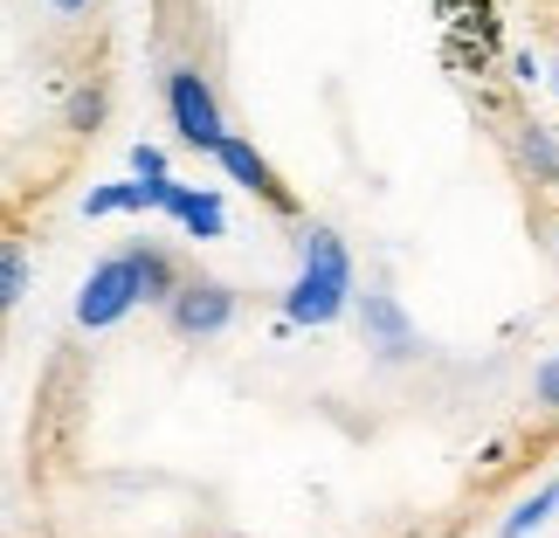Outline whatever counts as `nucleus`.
<instances>
[{
	"label": "nucleus",
	"instance_id": "3",
	"mask_svg": "<svg viewBox=\"0 0 559 538\" xmlns=\"http://www.w3.org/2000/svg\"><path fill=\"white\" fill-rule=\"evenodd\" d=\"M166 104H174V124H180V139L193 145V153H222V111H214V91H207V76L201 70H174L166 76Z\"/></svg>",
	"mask_w": 559,
	"mask_h": 538
},
{
	"label": "nucleus",
	"instance_id": "7",
	"mask_svg": "<svg viewBox=\"0 0 559 538\" xmlns=\"http://www.w3.org/2000/svg\"><path fill=\"white\" fill-rule=\"evenodd\" d=\"M552 504H559V483H546V490H539V498H532V504H519V511H511V518H504V538H525V531L539 525Z\"/></svg>",
	"mask_w": 559,
	"mask_h": 538
},
{
	"label": "nucleus",
	"instance_id": "9",
	"mask_svg": "<svg viewBox=\"0 0 559 538\" xmlns=\"http://www.w3.org/2000/svg\"><path fill=\"white\" fill-rule=\"evenodd\" d=\"M0 297H8V304L28 297V255H21V249H8V263H0Z\"/></svg>",
	"mask_w": 559,
	"mask_h": 538
},
{
	"label": "nucleus",
	"instance_id": "2",
	"mask_svg": "<svg viewBox=\"0 0 559 538\" xmlns=\"http://www.w3.org/2000/svg\"><path fill=\"white\" fill-rule=\"evenodd\" d=\"M132 304H145V263H139V249H124V255H111V263H97L91 276H83L76 325L83 332H104V325H118Z\"/></svg>",
	"mask_w": 559,
	"mask_h": 538
},
{
	"label": "nucleus",
	"instance_id": "6",
	"mask_svg": "<svg viewBox=\"0 0 559 538\" xmlns=\"http://www.w3.org/2000/svg\"><path fill=\"white\" fill-rule=\"evenodd\" d=\"M367 325L380 332V346H386V359H401L407 352V318L386 304V297H367Z\"/></svg>",
	"mask_w": 559,
	"mask_h": 538
},
{
	"label": "nucleus",
	"instance_id": "11",
	"mask_svg": "<svg viewBox=\"0 0 559 538\" xmlns=\"http://www.w3.org/2000/svg\"><path fill=\"white\" fill-rule=\"evenodd\" d=\"M132 166H139L145 180H166V166H159V153H153V145H139V153H132Z\"/></svg>",
	"mask_w": 559,
	"mask_h": 538
},
{
	"label": "nucleus",
	"instance_id": "8",
	"mask_svg": "<svg viewBox=\"0 0 559 538\" xmlns=\"http://www.w3.org/2000/svg\"><path fill=\"white\" fill-rule=\"evenodd\" d=\"M111 207H159V193L153 187H104V193H91V214H111Z\"/></svg>",
	"mask_w": 559,
	"mask_h": 538
},
{
	"label": "nucleus",
	"instance_id": "1",
	"mask_svg": "<svg viewBox=\"0 0 559 538\" xmlns=\"http://www.w3.org/2000/svg\"><path fill=\"white\" fill-rule=\"evenodd\" d=\"M346 297H353L346 242H338L332 228H311L305 235V270H297V284H290L284 318H290V325H332V318L346 311Z\"/></svg>",
	"mask_w": 559,
	"mask_h": 538
},
{
	"label": "nucleus",
	"instance_id": "10",
	"mask_svg": "<svg viewBox=\"0 0 559 538\" xmlns=\"http://www.w3.org/2000/svg\"><path fill=\"white\" fill-rule=\"evenodd\" d=\"M532 394H539L546 407H559V359H546V366H539V380H532Z\"/></svg>",
	"mask_w": 559,
	"mask_h": 538
},
{
	"label": "nucleus",
	"instance_id": "12",
	"mask_svg": "<svg viewBox=\"0 0 559 538\" xmlns=\"http://www.w3.org/2000/svg\"><path fill=\"white\" fill-rule=\"evenodd\" d=\"M56 8H70V14H76V8H91V0H56Z\"/></svg>",
	"mask_w": 559,
	"mask_h": 538
},
{
	"label": "nucleus",
	"instance_id": "5",
	"mask_svg": "<svg viewBox=\"0 0 559 538\" xmlns=\"http://www.w3.org/2000/svg\"><path fill=\"white\" fill-rule=\"evenodd\" d=\"M214 159H222L228 174H235V187H249L255 201H270L276 214H297V201H290V187L276 180V174H270V159L255 153L249 139H235V132H228V139H222V153H214Z\"/></svg>",
	"mask_w": 559,
	"mask_h": 538
},
{
	"label": "nucleus",
	"instance_id": "4",
	"mask_svg": "<svg viewBox=\"0 0 559 538\" xmlns=\"http://www.w3.org/2000/svg\"><path fill=\"white\" fill-rule=\"evenodd\" d=\"M235 297L228 284H214V276H187V290L166 304V325H174L180 338H214V332H228V318H235Z\"/></svg>",
	"mask_w": 559,
	"mask_h": 538
}]
</instances>
